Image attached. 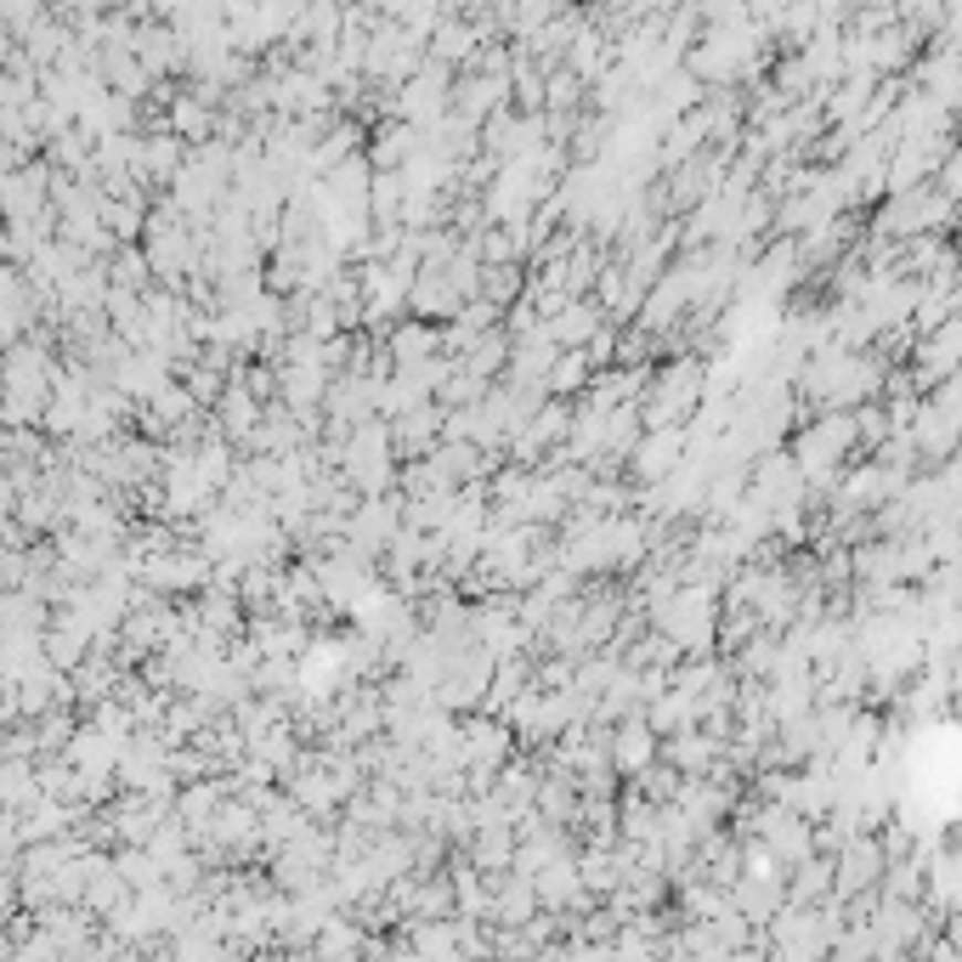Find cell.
Instances as JSON below:
<instances>
[{
  "instance_id": "cell-1",
  "label": "cell",
  "mask_w": 962,
  "mask_h": 962,
  "mask_svg": "<svg viewBox=\"0 0 962 962\" xmlns=\"http://www.w3.org/2000/svg\"><path fill=\"white\" fill-rule=\"evenodd\" d=\"M595 323H600V317H595L589 306H572V301H566L544 328H550V341H555V346H584V341H595Z\"/></svg>"
},
{
  "instance_id": "cell-4",
  "label": "cell",
  "mask_w": 962,
  "mask_h": 962,
  "mask_svg": "<svg viewBox=\"0 0 962 962\" xmlns=\"http://www.w3.org/2000/svg\"><path fill=\"white\" fill-rule=\"evenodd\" d=\"M584 374H589V357L572 352V357H555V368L544 374V385H550V391H566V385H584Z\"/></svg>"
},
{
  "instance_id": "cell-2",
  "label": "cell",
  "mask_w": 962,
  "mask_h": 962,
  "mask_svg": "<svg viewBox=\"0 0 962 962\" xmlns=\"http://www.w3.org/2000/svg\"><path fill=\"white\" fill-rule=\"evenodd\" d=\"M481 45V29H470V23H437V63H459V57H470Z\"/></svg>"
},
{
  "instance_id": "cell-3",
  "label": "cell",
  "mask_w": 962,
  "mask_h": 962,
  "mask_svg": "<svg viewBox=\"0 0 962 962\" xmlns=\"http://www.w3.org/2000/svg\"><path fill=\"white\" fill-rule=\"evenodd\" d=\"M430 346H437V334H430V328H397L391 334V357L408 368V363H425V352Z\"/></svg>"
}]
</instances>
